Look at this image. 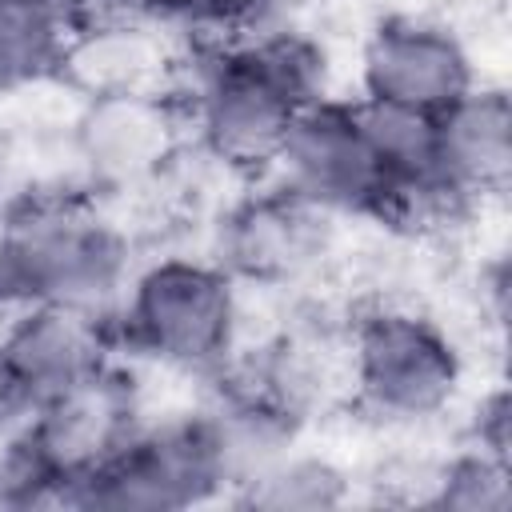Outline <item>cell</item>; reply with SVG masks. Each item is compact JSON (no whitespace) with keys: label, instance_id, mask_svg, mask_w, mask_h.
<instances>
[{"label":"cell","instance_id":"cell-1","mask_svg":"<svg viewBox=\"0 0 512 512\" xmlns=\"http://www.w3.org/2000/svg\"><path fill=\"white\" fill-rule=\"evenodd\" d=\"M324 92V52L296 32L220 40L196 68L184 108L212 160L236 172H272L300 108Z\"/></svg>","mask_w":512,"mask_h":512},{"label":"cell","instance_id":"cell-2","mask_svg":"<svg viewBox=\"0 0 512 512\" xmlns=\"http://www.w3.org/2000/svg\"><path fill=\"white\" fill-rule=\"evenodd\" d=\"M128 236L96 192H36L0 204V308L76 304L112 312L132 268Z\"/></svg>","mask_w":512,"mask_h":512},{"label":"cell","instance_id":"cell-3","mask_svg":"<svg viewBox=\"0 0 512 512\" xmlns=\"http://www.w3.org/2000/svg\"><path fill=\"white\" fill-rule=\"evenodd\" d=\"M120 348L176 372H224L240 332V284L212 256L136 268L112 308Z\"/></svg>","mask_w":512,"mask_h":512},{"label":"cell","instance_id":"cell-4","mask_svg":"<svg viewBox=\"0 0 512 512\" xmlns=\"http://www.w3.org/2000/svg\"><path fill=\"white\" fill-rule=\"evenodd\" d=\"M352 400L380 424L436 420L460 392L464 360L452 336L404 304H372L348 328Z\"/></svg>","mask_w":512,"mask_h":512},{"label":"cell","instance_id":"cell-5","mask_svg":"<svg viewBox=\"0 0 512 512\" xmlns=\"http://www.w3.org/2000/svg\"><path fill=\"white\" fill-rule=\"evenodd\" d=\"M276 184L320 208L324 216L392 220V180L364 132L356 100L320 96L292 120L272 164Z\"/></svg>","mask_w":512,"mask_h":512},{"label":"cell","instance_id":"cell-6","mask_svg":"<svg viewBox=\"0 0 512 512\" xmlns=\"http://www.w3.org/2000/svg\"><path fill=\"white\" fill-rule=\"evenodd\" d=\"M112 312L76 304L12 308L0 324V412L20 428L36 408L116 360Z\"/></svg>","mask_w":512,"mask_h":512},{"label":"cell","instance_id":"cell-7","mask_svg":"<svg viewBox=\"0 0 512 512\" xmlns=\"http://www.w3.org/2000/svg\"><path fill=\"white\" fill-rule=\"evenodd\" d=\"M224 496V476L200 412L140 424L136 436L76 488V508L108 512H172Z\"/></svg>","mask_w":512,"mask_h":512},{"label":"cell","instance_id":"cell-8","mask_svg":"<svg viewBox=\"0 0 512 512\" xmlns=\"http://www.w3.org/2000/svg\"><path fill=\"white\" fill-rule=\"evenodd\" d=\"M184 108L164 88L88 92L72 120V156L88 192H128L156 180L180 152Z\"/></svg>","mask_w":512,"mask_h":512},{"label":"cell","instance_id":"cell-9","mask_svg":"<svg viewBox=\"0 0 512 512\" xmlns=\"http://www.w3.org/2000/svg\"><path fill=\"white\" fill-rule=\"evenodd\" d=\"M328 224L332 216L272 180L220 212L208 256L236 284L284 288L324 260Z\"/></svg>","mask_w":512,"mask_h":512},{"label":"cell","instance_id":"cell-10","mask_svg":"<svg viewBox=\"0 0 512 512\" xmlns=\"http://www.w3.org/2000/svg\"><path fill=\"white\" fill-rule=\"evenodd\" d=\"M476 84L464 40L428 16H384L360 48V100L440 116Z\"/></svg>","mask_w":512,"mask_h":512},{"label":"cell","instance_id":"cell-11","mask_svg":"<svg viewBox=\"0 0 512 512\" xmlns=\"http://www.w3.org/2000/svg\"><path fill=\"white\" fill-rule=\"evenodd\" d=\"M512 176V100L500 84H472L436 116V184L460 212L504 196Z\"/></svg>","mask_w":512,"mask_h":512},{"label":"cell","instance_id":"cell-12","mask_svg":"<svg viewBox=\"0 0 512 512\" xmlns=\"http://www.w3.org/2000/svg\"><path fill=\"white\" fill-rule=\"evenodd\" d=\"M72 16L44 0H0V92L64 72Z\"/></svg>","mask_w":512,"mask_h":512},{"label":"cell","instance_id":"cell-13","mask_svg":"<svg viewBox=\"0 0 512 512\" xmlns=\"http://www.w3.org/2000/svg\"><path fill=\"white\" fill-rule=\"evenodd\" d=\"M240 504L248 508H272V512H316V508H336L348 500V476L324 460V456H304L296 444L276 456L260 476H252L240 492Z\"/></svg>","mask_w":512,"mask_h":512},{"label":"cell","instance_id":"cell-14","mask_svg":"<svg viewBox=\"0 0 512 512\" xmlns=\"http://www.w3.org/2000/svg\"><path fill=\"white\" fill-rule=\"evenodd\" d=\"M436 508L452 512H504L512 508V468L508 456H496L480 444L460 448L452 460H444L432 472V496Z\"/></svg>","mask_w":512,"mask_h":512},{"label":"cell","instance_id":"cell-15","mask_svg":"<svg viewBox=\"0 0 512 512\" xmlns=\"http://www.w3.org/2000/svg\"><path fill=\"white\" fill-rule=\"evenodd\" d=\"M280 0H136V12L160 28L204 32L216 40H236L268 28Z\"/></svg>","mask_w":512,"mask_h":512},{"label":"cell","instance_id":"cell-16","mask_svg":"<svg viewBox=\"0 0 512 512\" xmlns=\"http://www.w3.org/2000/svg\"><path fill=\"white\" fill-rule=\"evenodd\" d=\"M472 444H480L496 456H508V396L500 388L480 400L476 424H472Z\"/></svg>","mask_w":512,"mask_h":512},{"label":"cell","instance_id":"cell-17","mask_svg":"<svg viewBox=\"0 0 512 512\" xmlns=\"http://www.w3.org/2000/svg\"><path fill=\"white\" fill-rule=\"evenodd\" d=\"M136 8V0H68V16L72 24H84V20H104V16H120Z\"/></svg>","mask_w":512,"mask_h":512},{"label":"cell","instance_id":"cell-18","mask_svg":"<svg viewBox=\"0 0 512 512\" xmlns=\"http://www.w3.org/2000/svg\"><path fill=\"white\" fill-rule=\"evenodd\" d=\"M4 164H8V136L0 132V176H4Z\"/></svg>","mask_w":512,"mask_h":512},{"label":"cell","instance_id":"cell-19","mask_svg":"<svg viewBox=\"0 0 512 512\" xmlns=\"http://www.w3.org/2000/svg\"><path fill=\"white\" fill-rule=\"evenodd\" d=\"M44 4H56V8H64V12H68V0H44Z\"/></svg>","mask_w":512,"mask_h":512}]
</instances>
